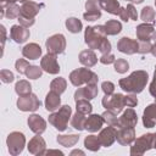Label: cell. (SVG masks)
Returning <instances> with one entry per match:
<instances>
[{
    "mask_svg": "<svg viewBox=\"0 0 156 156\" xmlns=\"http://www.w3.org/2000/svg\"><path fill=\"white\" fill-rule=\"evenodd\" d=\"M99 51H100L102 55L111 52V44H110V41H108L106 38L102 40V43H101V45H100V48H99Z\"/></svg>",
    "mask_w": 156,
    "mask_h": 156,
    "instance_id": "43",
    "label": "cell"
},
{
    "mask_svg": "<svg viewBox=\"0 0 156 156\" xmlns=\"http://www.w3.org/2000/svg\"><path fill=\"white\" fill-rule=\"evenodd\" d=\"M60 104H61L60 94L50 90V93H48V95L45 98V108L48 111L54 112V111H56L60 107Z\"/></svg>",
    "mask_w": 156,
    "mask_h": 156,
    "instance_id": "23",
    "label": "cell"
},
{
    "mask_svg": "<svg viewBox=\"0 0 156 156\" xmlns=\"http://www.w3.org/2000/svg\"><path fill=\"white\" fill-rule=\"evenodd\" d=\"M71 116V107L68 105L62 106L57 112L49 116V122L60 132H63L67 128V123Z\"/></svg>",
    "mask_w": 156,
    "mask_h": 156,
    "instance_id": "4",
    "label": "cell"
},
{
    "mask_svg": "<svg viewBox=\"0 0 156 156\" xmlns=\"http://www.w3.org/2000/svg\"><path fill=\"white\" fill-rule=\"evenodd\" d=\"M117 136V129L113 126H108L105 129H102L99 134V140L102 146H111Z\"/></svg>",
    "mask_w": 156,
    "mask_h": 156,
    "instance_id": "11",
    "label": "cell"
},
{
    "mask_svg": "<svg viewBox=\"0 0 156 156\" xmlns=\"http://www.w3.org/2000/svg\"><path fill=\"white\" fill-rule=\"evenodd\" d=\"M76 105H77V111L80 112V113H84V115H88L91 112L93 107L90 105V102L87 100V99H80V100H77L76 101Z\"/></svg>",
    "mask_w": 156,
    "mask_h": 156,
    "instance_id": "35",
    "label": "cell"
},
{
    "mask_svg": "<svg viewBox=\"0 0 156 156\" xmlns=\"http://www.w3.org/2000/svg\"><path fill=\"white\" fill-rule=\"evenodd\" d=\"M74 154H80V155H83V152H82V151H79V150H76V151H73L71 155H74Z\"/></svg>",
    "mask_w": 156,
    "mask_h": 156,
    "instance_id": "51",
    "label": "cell"
},
{
    "mask_svg": "<svg viewBox=\"0 0 156 156\" xmlns=\"http://www.w3.org/2000/svg\"><path fill=\"white\" fill-rule=\"evenodd\" d=\"M46 49H48V52L50 54H62L65 51V48H66V40H65V37L62 34H55L52 37H50L46 43Z\"/></svg>",
    "mask_w": 156,
    "mask_h": 156,
    "instance_id": "8",
    "label": "cell"
},
{
    "mask_svg": "<svg viewBox=\"0 0 156 156\" xmlns=\"http://www.w3.org/2000/svg\"><path fill=\"white\" fill-rule=\"evenodd\" d=\"M154 33H155V29H154V26L151 24L144 23L136 27V37L140 41H149L154 35Z\"/></svg>",
    "mask_w": 156,
    "mask_h": 156,
    "instance_id": "21",
    "label": "cell"
},
{
    "mask_svg": "<svg viewBox=\"0 0 156 156\" xmlns=\"http://www.w3.org/2000/svg\"><path fill=\"white\" fill-rule=\"evenodd\" d=\"M102 105L106 110L111 111L116 116L122 111V108L126 106L124 104V96L122 94H111V95H105L102 99Z\"/></svg>",
    "mask_w": 156,
    "mask_h": 156,
    "instance_id": "5",
    "label": "cell"
},
{
    "mask_svg": "<svg viewBox=\"0 0 156 156\" xmlns=\"http://www.w3.org/2000/svg\"><path fill=\"white\" fill-rule=\"evenodd\" d=\"M134 136H135L134 127H122V128H118L116 139L119 144L127 145L134 140Z\"/></svg>",
    "mask_w": 156,
    "mask_h": 156,
    "instance_id": "16",
    "label": "cell"
},
{
    "mask_svg": "<svg viewBox=\"0 0 156 156\" xmlns=\"http://www.w3.org/2000/svg\"><path fill=\"white\" fill-rule=\"evenodd\" d=\"M18 21H20V24L28 28L30 26L34 24V18H28V17H23V16H20L18 17Z\"/></svg>",
    "mask_w": 156,
    "mask_h": 156,
    "instance_id": "45",
    "label": "cell"
},
{
    "mask_svg": "<svg viewBox=\"0 0 156 156\" xmlns=\"http://www.w3.org/2000/svg\"><path fill=\"white\" fill-rule=\"evenodd\" d=\"M79 61L84 66L93 67L98 62V58H96V55L94 54L93 50H84L79 54Z\"/></svg>",
    "mask_w": 156,
    "mask_h": 156,
    "instance_id": "27",
    "label": "cell"
},
{
    "mask_svg": "<svg viewBox=\"0 0 156 156\" xmlns=\"http://www.w3.org/2000/svg\"><path fill=\"white\" fill-rule=\"evenodd\" d=\"M98 87L96 84H87V87L84 88H79L76 93H74V99L76 101L77 100H80V99H87V100H90L93 98H95L98 95Z\"/></svg>",
    "mask_w": 156,
    "mask_h": 156,
    "instance_id": "14",
    "label": "cell"
},
{
    "mask_svg": "<svg viewBox=\"0 0 156 156\" xmlns=\"http://www.w3.org/2000/svg\"><path fill=\"white\" fill-rule=\"evenodd\" d=\"M10 37L18 44L24 43L29 38V30L23 26H12Z\"/></svg>",
    "mask_w": 156,
    "mask_h": 156,
    "instance_id": "18",
    "label": "cell"
},
{
    "mask_svg": "<svg viewBox=\"0 0 156 156\" xmlns=\"http://www.w3.org/2000/svg\"><path fill=\"white\" fill-rule=\"evenodd\" d=\"M127 12H128V16H129L132 20H136V18H138L136 10H135V7H134L132 4H129V5L127 6Z\"/></svg>",
    "mask_w": 156,
    "mask_h": 156,
    "instance_id": "48",
    "label": "cell"
},
{
    "mask_svg": "<svg viewBox=\"0 0 156 156\" xmlns=\"http://www.w3.org/2000/svg\"><path fill=\"white\" fill-rule=\"evenodd\" d=\"M130 1H133V2H136V4H140V2H143V0H130Z\"/></svg>",
    "mask_w": 156,
    "mask_h": 156,
    "instance_id": "52",
    "label": "cell"
},
{
    "mask_svg": "<svg viewBox=\"0 0 156 156\" xmlns=\"http://www.w3.org/2000/svg\"><path fill=\"white\" fill-rule=\"evenodd\" d=\"M18 1H21V2H24V1H27V0H18Z\"/></svg>",
    "mask_w": 156,
    "mask_h": 156,
    "instance_id": "56",
    "label": "cell"
},
{
    "mask_svg": "<svg viewBox=\"0 0 156 156\" xmlns=\"http://www.w3.org/2000/svg\"><path fill=\"white\" fill-rule=\"evenodd\" d=\"M101 88H102V90H104V93H105L106 95L113 94V90H115L113 83H111V82H104V83L101 84Z\"/></svg>",
    "mask_w": 156,
    "mask_h": 156,
    "instance_id": "44",
    "label": "cell"
},
{
    "mask_svg": "<svg viewBox=\"0 0 156 156\" xmlns=\"http://www.w3.org/2000/svg\"><path fill=\"white\" fill-rule=\"evenodd\" d=\"M138 122L136 118V113L134 112L133 108H128L126 110L122 116L118 118V126L117 128H122V127H134Z\"/></svg>",
    "mask_w": 156,
    "mask_h": 156,
    "instance_id": "15",
    "label": "cell"
},
{
    "mask_svg": "<svg viewBox=\"0 0 156 156\" xmlns=\"http://www.w3.org/2000/svg\"><path fill=\"white\" fill-rule=\"evenodd\" d=\"M22 55L29 60H37L39 58V56L41 55V49L38 44L35 43H30L28 45H26L22 50Z\"/></svg>",
    "mask_w": 156,
    "mask_h": 156,
    "instance_id": "25",
    "label": "cell"
},
{
    "mask_svg": "<svg viewBox=\"0 0 156 156\" xmlns=\"http://www.w3.org/2000/svg\"><path fill=\"white\" fill-rule=\"evenodd\" d=\"M155 4H156V0H155Z\"/></svg>",
    "mask_w": 156,
    "mask_h": 156,
    "instance_id": "57",
    "label": "cell"
},
{
    "mask_svg": "<svg viewBox=\"0 0 156 156\" xmlns=\"http://www.w3.org/2000/svg\"><path fill=\"white\" fill-rule=\"evenodd\" d=\"M66 27L67 29L71 32V33H78L80 32L82 29V22L78 20V18H74V17H71L66 21Z\"/></svg>",
    "mask_w": 156,
    "mask_h": 156,
    "instance_id": "33",
    "label": "cell"
},
{
    "mask_svg": "<svg viewBox=\"0 0 156 156\" xmlns=\"http://www.w3.org/2000/svg\"><path fill=\"white\" fill-rule=\"evenodd\" d=\"M100 145L101 143L99 140V136H95V135H88L84 140V146L90 151H98L100 149Z\"/></svg>",
    "mask_w": 156,
    "mask_h": 156,
    "instance_id": "30",
    "label": "cell"
},
{
    "mask_svg": "<svg viewBox=\"0 0 156 156\" xmlns=\"http://www.w3.org/2000/svg\"><path fill=\"white\" fill-rule=\"evenodd\" d=\"M43 4H37L34 1H26L22 7H21V15L23 17H28V18H34V16L40 11V7H43Z\"/></svg>",
    "mask_w": 156,
    "mask_h": 156,
    "instance_id": "17",
    "label": "cell"
},
{
    "mask_svg": "<svg viewBox=\"0 0 156 156\" xmlns=\"http://www.w3.org/2000/svg\"><path fill=\"white\" fill-rule=\"evenodd\" d=\"M28 67H29L28 61H26V60H23V58H20V60L16 61V69H17L18 73H21V74L26 73V71H27Z\"/></svg>",
    "mask_w": 156,
    "mask_h": 156,
    "instance_id": "40",
    "label": "cell"
},
{
    "mask_svg": "<svg viewBox=\"0 0 156 156\" xmlns=\"http://www.w3.org/2000/svg\"><path fill=\"white\" fill-rule=\"evenodd\" d=\"M98 79V76L88 68H78L69 74V80L74 87L82 84H96Z\"/></svg>",
    "mask_w": 156,
    "mask_h": 156,
    "instance_id": "2",
    "label": "cell"
},
{
    "mask_svg": "<svg viewBox=\"0 0 156 156\" xmlns=\"http://www.w3.org/2000/svg\"><path fill=\"white\" fill-rule=\"evenodd\" d=\"M50 89L52 91H55V93H58V94L63 93L66 90V80L63 78H56V79H54L51 82V84H50Z\"/></svg>",
    "mask_w": 156,
    "mask_h": 156,
    "instance_id": "34",
    "label": "cell"
},
{
    "mask_svg": "<svg viewBox=\"0 0 156 156\" xmlns=\"http://www.w3.org/2000/svg\"><path fill=\"white\" fill-rule=\"evenodd\" d=\"M150 94L152 96H155V99H156V69H155V74H154V80L150 85Z\"/></svg>",
    "mask_w": 156,
    "mask_h": 156,
    "instance_id": "49",
    "label": "cell"
},
{
    "mask_svg": "<svg viewBox=\"0 0 156 156\" xmlns=\"http://www.w3.org/2000/svg\"><path fill=\"white\" fill-rule=\"evenodd\" d=\"M0 76H1V80L4 83H11L13 80V78H15L13 74H12V72H10L9 69H2L0 72Z\"/></svg>",
    "mask_w": 156,
    "mask_h": 156,
    "instance_id": "42",
    "label": "cell"
},
{
    "mask_svg": "<svg viewBox=\"0 0 156 156\" xmlns=\"http://www.w3.org/2000/svg\"><path fill=\"white\" fill-rule=\"evenodd\" d=\"M147 83V73L144 71H135L129 77L119 80V87L128 93H140Z\"/></svg>",
    "mask_w": 156,
    "mask_h": 156,
    "instance_id": "1",
    "label": "cell"
},
{
    "mask_svg": "<svg viewBox=\"0 0 156 156\" xmlns=\"http://www.w3.org/2000/svg\"><path fill=\"white\" fill-rule=\"evenodd\" d=\"M154 18H155V11L152 10V7L150 6L144 7L141 11V20L145 22H151L154 21Z\"/></svg>",
    "mask_w": 156,
    "mask_h": 156,
    "instance_id": "38",
    "label": "cell"
},
{
    "mask_svg": "<svg viewBox=\"0 0 156 156\" xmlns=\"http://www.w3.org/2000/svg\"><path fill=\"white\" fill-rule=\"evenodd\" d=\"M154 40H155V46H156V34L154 35Z\"/></svg>",
    "mask_w": 156,
    "mask_h": 156,
    "instance_id": "55",
    "label": "cell"
},
{
    "mask_svg": "<svg viewBox=\"0 0 156 156\" xmlns=\"http://www.w3.org/2000/svg\"><path fill=\"white\" fill-rule=\"evenodd\" d=\"M79 136L76 135V134H72V135H58L57 136V141L58 144H61L62 146H73L77 141H78Z\"/></svg>",
    "mask_w": 156,
    "mask_h": 156,
    "instance_id": "31",
    "label": "cell"
},
{
    "mask_svg": "<svg viewBox=\"0 0 156 156\" xmlns=\"http://www.w3.org/2000/svg\"><path fill=\"white\" fill-rule=\"evenodd\" d=\"M107 0H98V2H99V5H101V4H104V2H106Z\"/></svg>",
    "mask_w": 156,
    "mask_h": 156,
    "instance_id": "53",
    "label": "cell"
},
{
    "mask_svg": "<svg viewBox=\"0 0 156 156\" xmlns=\"http://www.w3.org/2000/svg\"><path fill=\"white\" fill-rule=\"evenodd\" d=\"M30 91H32V87L27 80H20L16 84V93L20 96L28 95V94H30Z\"/></svg>",
    "mask_w": 156,
    "mask_h": 156,
    "instance_id": "32",
    "label": "cell"
},
{
    "mask_svg": "<svg viewBox=\"0 0 156 156\" xmlns=\"http://www.w3.org/2000/svg\"><path fill=\"white\" fill-rule=\"evenodd\" d=\"M126 1H127V0H126ZM129 1H130V0H129Z\"/></svg>",
    "mask_w": 156,
    "mask_h": 156,
    "instance_id": "58",
    "label": "cell"
},
{
    "mask_svg": "<svg viewBox=\"0 0 156 156\" xmlns=\"http://www.w3.org/2000/svg\"><path fill=\"white\" fill-rule=\"evenodd\" d=\"M104 28H105L106 34H108V35H115V34H117V33L121 32L122 26H121V23H119L118 21H116V20H110V21H107L106 24H104Z\"/></svg>",
    "mask_w": 156,
    "mask_h": 156,
    "instance_id": "28",
    "label": "cell"
},
{
    "mask_svg": "<svg viewBox=\"0 0 156 156\" xmlns=\"http://www.w3.org/2000/svg\"><path fill=\"white\" fill-rule=\"evenodd\" d=\"M21 15V9L15 4V2H9L7 5L6 4H2V10H1V16H6L9 18H18Z\"/></svg>",
    "mask_w": 156,
    "mask_h": 156,
    "instance_id": "26",
    "label": "cell"
},
{
    "mask_svg": "<svg viewBox=\"0 0 156 156\" xmlns=\"http://www.w3.org/2000/svg\"><path fill=\"white\" fill-rule=\"evenodd\" d=\"M24 144H26V139L22 133L12 132L11 134H9L7 146H9V151L11 155H18L20 152H22Z\"/></svg>",
    "mask_w": 156,
    "mask_h": 156,
    "instance_id": "7",
    "label": "cell"
},
{
    "mask_svg": "<svg viewBox=\"0 0 156 156\" xmlns=\"http://www.w3.org/2000/svg\"><path fill=\"white\" fill-rule=\"evenodd\" d=\"M154 138H155V134H151V133L141 135L139 139L135 140L134 146H132L130 155H143L145 151L154 147Z\"/></svg>",
    "mask_w": 156,
    "mask_h": 156,
    "instance_id": "6",
    "label": "cell"
},
{
    "mask_svg": "<svg viewBox=\"0 0 156 156\" xmlns=\"http://www.w3.org/2000/svg\"><path fill=\"white\" fill-rule=\"evenodd\" d=\"M106 32L104 26H96V27H88L85 29V43L90 49H99L102 40L105 39Z\"/></svg>",
    "mask_w": 156,
    "mask_h": 156,
    "instance_id": "3",
    "label": "cell"
},
{
    "mask_svg": "<svg viewBox=\"0 0 156 156\" xmlns=\"http://www.w3.org/2000/svg\"><path fill=\"white\" fill-rule=\"evenodd\" d=\"M85 7H87V12L83 15L84 20L95 21V20L100 18L101 11H100V5L96 0H88L87 4H85Z\"/></svg>",
    "mask_w": 156,
    "mask_h": 156,
    "instance_id": "13",
    "label": "cell"
},
{
    "mask_svg": "<svg viewBox=\"0 0 156 156\" xmlns=\"http://www.w3.org/2000/svg\"><path fill=\"white\" fill-rule=\"evenodd\" d=\"M118 16L121 17V20H123V21H128V18H129V16H128V12H127V9H124V7H121L119 9V12H118Z\"/></svg>",
    "mask_w": 156,
    "mask_h": 156,
    "instance_id": "50",
    "label": "cell"
},
{
    "mask_svg": "<svg viewBox=\"0 0 156 156\" xmlns=\"http://www.w3.org/2000/svg\"><path fill=\"white\" fill-rule=\"evenodd\" d=\"M40 67L50 73V74H56L60 72V66L57 63V60H56V55L55 54H50L48 52V55H45L41 61H40Z\"/></svg>",
    "mask_w": 156,
    "mask_h": 156,
    "instance_id": "10",
    "label": "cell"
},
{
    "mask_svg": "<svg viewBox=\"0 0 156 156\" xmlns=\"http://www.w3.org/2000/svg\"><path fill=\"white\" fill-rule=\"evenodd\" d=\"M154 147H156V134H155V138H154Z\"/></svg>",
    "mask_w": 156,
    "mask_h": 156,
    "instance_id": "54",
    "label": "cell"
},
{
    "mask_svg": "<svg viewBox=\"0 0 156 156\" xmlns=\"http://www.w3.org/2000/svg\"><path fill=\"white\" fill-rule=\"evenodd\" d=\"M44 149H45V141L39 135L34 136L28 144V150L33 155H43L44 154Z\"/></svg>",
    "mask_w": 156,
    "mask_h": 156,
    "instance_id": "24",
    "label": "cell"
},
{
    "mask_svg": "<svg viewBox=\"0 0 156 156\" xmlns=\"http://www.w3.org/2000/svg\"><path fill=\"white\" fill-rule=\"evenodd\" d=\"M39 106H40L39 99L32 93L24 96H20L17 101V107L22 111H35Z\"/></svg>",
    "mask_w": 156,
    "mask_h": 156,
    "instance_id": "9",
    "label": "cell"
},
{
    "mask_svg": "<svg viewBox=\"0 0 156 156\" xmlns=\"http://www.w3.org/2000/svg\"><path fill=\"white\" fill-rule=\"evenodd\" d=\"M128 67H129V65L124 58H118L117 61H115V69L118 73H126Z\"/></svg>",
    "mask_w": 156,
    "mask_h": 156,
    "instance_id": "39",
    "label": "cell"
},
{
    "mask_svg": "<svg viewBox=\"0 0 156 156\" xmlns=\"http://www.w3.org/2000/svg\"><path fill=\"white\" fill-rule=\"evenodd\" d=\"M85 115L84 113H80L77 111V113L73 116L72 121H71V124L74 129H78V130H83L84 129V126H85Z\"/></svg>",
    "mask_w": 156,
    "mask_h": 156,
    "instance_id": "29",
    "label": "cell"
},
{
    "mask_svg": "<svg viewBox=\"0 0 156 156\" xmlns=\"http://www.w3.org/2000/svg\"><path fill=\"white\" fill-rule=\"evenodd\" d=\"M151 49H152V45L150 44V41H140V43H139L138 52H140V54L151 52Z\"/></svg>",
    "mask_w": 156,
    "mask_h": 156,
    "instance_id": "41",
    "label": "cell"
},
{
    "mask_svg": "<svg viewBox=\"0 0 156 156\" xmlns=\"http://www.w3.org/2000/svg\"><path fill=\"white\" fill-rule=\"evenodd\" d=\"M117 48H118V50H119L121 52L132 55V54L138 52L139 43H138L136 40H133V39H130V38L124 37V38H122V39L118 41Z\"/></svg>",
    "mask_w": 156,
    "mask_h": 156,
    "instance_id": "12",
    "label": "cell"
},
{
    "mask_svg": "<svg viewBox=\"0 0 156 156\" xmlns=\"http://www.w3.org/2000/svg\"><path fill=\"white\" fill-rule=\"evenodd\" d=\"M102 118H104V121L108 124V126H113V127H117L118 126V118L116 117V115L115 113H112L111 111H106V112H104L102 115Z\"/></svg>",
    "mask_w": 156,
    "mask_h": 156,
    "instance_id": "37",
    "label": "cell"
},
{
    "mask_svg": "<svg viewBox=\"0 0 156 156\" xmlns=\"http://www.w3.org/2000/svg\"><path fill=\"white\" fill-rule=\"evenodd\" d=\"M41 71H43L41 67H38V66H29V67L27 68V71H26L24 74H26L28 78H30V79H37V78H39V77L41 76Z\"/></svg>",
    "mask_w": 156,
    "mask_h": 156,
    "instance_id": "36",
    "label": "cell"
},
{
    "mask_svg": "<svg viewBox=\"0 0 156 156\" xmlns=\"http://www.w3.org/2000/svg\"><path fill=\"white\" fill-rule=\"evenodd\" d=\"M105 123L102 116H98V115H91L87 118L85 121V126H84V129L89 130V132H98L99 129H101L102 124Z\"/></svg>",
    "mask_w": 156,
    "mask_h": 156,
    "instance_id": "20",
    "label": "cell"
},
{
    "mask_svg": "<svg viewBox=\"0 0 156 156\" xmlns=\"http://www.w3.org/2000/svg\"><path fill=\"white\" fill-rule=\"evenodd\" d=\"M143 123L147 128H151L156 124V102L149 105L145 108L144 116H143Z\"/></svg>",
    "mask_w": 156,
    "mask_h": 156,
    "instance_id": "19",
    "label": "cell"
},
{
    "mask_svg": "<svg viewBox=\"0 0 156 156\" xmlns=\"http://www.w3.org/2000/svg\"><path fill=\"white\" fill-rule=\"evenodd\" d=\"M28 124L30 127V129L35 133V134H41L45 130L46 127V122L38 115H32L28 118Z\"/></svg>",
    "mask_w": 156,
    "mask_h": 156,
    "instance_id": "22",
    "label": "cell"
},
{
    "mask_svg": "<svg viewBox=\"0 0 156 156\" xmlns=\"http://www.w3.org/2000/svg\"><path fill=\"white\" fill-rule=\"evenodd\" d=\"M100 62L104 63V65H110L112 62H115V56L110 52V54H105L100 57Z\"/></svg>",
    "mask_w": 156,
    "mask_h": 156,
    "instance_id": "47",
    "label": "cell"
},
{
    "mask_svg": "<svg viewBox=\"0 0 156 156\" xmlns=\"http://www.w3.org/2000/svg\"><path fill=\"white\" fill-rule=\"evenodd\" d=\"M124 104L128 106V107H134L136 104H138V99L135 95H128V96H124Z\"/></svg>",
    "mask_w": 156,
    "mask_h": 156,
    "instance_id": "46",
    "label": "cell"
}]
</instances>
